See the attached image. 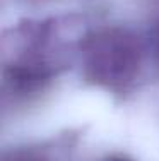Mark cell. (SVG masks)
Returning a JSON list of instances; mask_svg holds the SVG:
<instances>
[{
  "label": "cell",
  "mask_w": 159,
  "mask_h": 161,
  "mask_svg": "<svg viewBox=\"0 0 159 161\" xmlns=\"http://www.w3.org/2000/svg\"><path fill=\"white\" fill-rule=\"evenodd\" d=\"M81 52L84 77L109 91L127 89L142 65L140 40L125 28H106L89 34Z\"/></svg>",
  "instance_id": "6da1fadb"
},
{
  "label": "cell",
  "mask_w": 159,
  "mask_h": 161,
  "mask_svg": "<svg viewBox=\"0 0 159 161\" xmlns=\"http://www.w3.org/2000/svg\"><path fill=\"white\" fill-rule=\"evenodd\" d=\"M5 161H46L43 156L34 154V153H14L12 156H9Z\"/></svg>",
  "instance_id": "7a4b0ae2"
},
{
  "label": "cell",
  "mask_w": 159,
  "mask_h": 161,
  "mask_svg": "<svg viewBox=\"0 0 159 161\" xmlns=\"http://www.w3.org/2000/svg\"><path fill=\"white\" fill-rule=\"evenodd\" d=\"M154 52H156V58L159 64V22L156 26V31H154Z\"/></svg>",
  "instance_id": "3957f363"
},
{
  "label": "cell",
  "mask_w": 159,
  "mask_h": 161,
  "mask_svg": "<svg viewBox=\"0 0 159 161\" xmlns=\"http://www.w3.org/2000/svg\"><path fill=\"white\" fill-rule=\"evenodd\" d=\"M103 161H134V159L127 158V156H122V154H111L108 158H104Z\"/></svg>",
  "instance_id": "277c9868"
}]
</instances>
